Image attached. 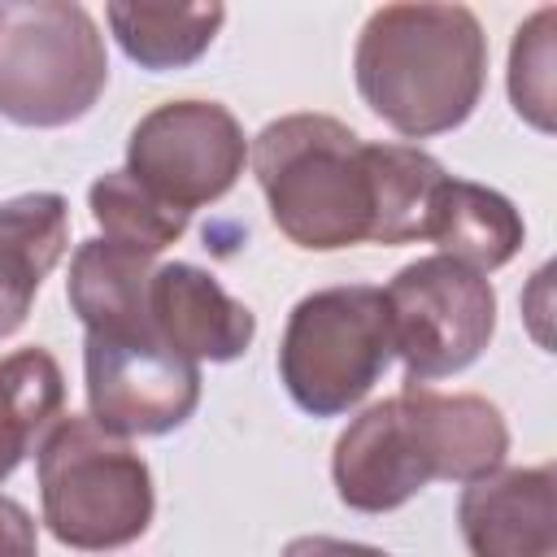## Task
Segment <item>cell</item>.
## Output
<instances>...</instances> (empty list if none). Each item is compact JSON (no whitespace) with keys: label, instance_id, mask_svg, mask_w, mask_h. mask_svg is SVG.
Listing matches in <instances>:
<instances>
[{"label":"cell","instance_id":"cell-18","mask_svg":"<svg viewBox=\"0 0 557 557\" xmlns=\"http://www.w3.org/2000/svg\"><path fill=\"white\" fill-rule=\"evenodd\" d=\"M374 183V226L370 244H413L422 239L435 187L448 178L444 165L409 144H366Z\"/></svg>","mask_w":557,"mask_h":557},{"label":"cell","instance_id":"cell-8","mask_svg":"<svg viewBox=\"0 0 557 557\" xmlns=\"http://www.w3.org/2000/svg\"><path fill=\"white\" fill-rule=\"evenodd\" d=\"M83 374L91 422L122 440L178 431L200 405V366L157 335H87Z\"/></svg>","mask_w":557,"mask_h":557},{"label":"cell","instance_id":"cell-16","mask_svg":"<svg viewBox=\"0 0 557 557\" xmlns=\"http://www.w3.org/2000/svg\"><path fill=\"white\" fill-rule=\"evenodd\" d=\"M122 52L161 74L191 65L226 22L222 4H109L104 9Z\"/></svg>","mask_w":557,"mask_h":557},{"label":"cell","instance_id":"cell-3","mask_svg":"<svg viewBox=\"0 0 557 557\" xmlns=\"http://www.w3.org/2000/svg\"><path fill=\"white\" fill-rule=\"evenodd\" d=\"M39 500L48 531L83 553L135 544L157 509L148 461L91 418H57L39 440Z\"/></svg>","mask_w":557,"mask_h":557},{"label":"cell","instance_id":"cell-4","mask_svg":"<svg viewBox=\"0 0 557 557\" xmlns=\"http://www.w3.org/2000/svg\"><path fill=\"white\" fill-rule=\"evenodd\" d=\"M109 83L104 35L83 4H0V113L17 126H70Z\"/></svg>","mask_w":557,"mask_h":557},{"label":"cell","instance_id":"cell-22","mask_svg":"<svg viewBox=\"0 0 557 557\" xmlns=\"http://www.w3.org/2000/svg\"><path fill=\"white\" fill-rule=\"evenodd\" d=\"M283 557H387L383 548L370 544H352V540H335V535H296Z\"/></svg>","mask_w":557,"mask_h":557},{"label":"cell","instance_id":"cell-13","mask_svg":"<svg viewBox=\"0 0 557 557\" xmlns=\"http://www.w3.org/2000/svg\"><path fill=\"white\" fill-rule=\"evenodd\" d=\"M70 248V205L57 191H26L0 205V339L22 331L44 278Z\"/></svg>","mask_w":557,"mask_h":557},{"label":"cell","instance_id":"cell-7","mask_svg":"<svg viewBox=\"0 0 557 557\" xmlns=\"http://www.w3.org/2000/svg\"><path fill=\"white\" fill-rule=\"evenodd\" d=\"M244 126L218 100H165L126 139V174L183 213L222 200L244 174Z\"/></svg>","mask_w":557,"mask_h":557},{"label":"cell","instance_id":"cell-9","mask_svg":"<svg viewBox=\"0 0 557 557\" xmlns=\"http://www.w3.org/2000/svg\"><path fill=\"white\" fill-rule=\"evenodd\" d=\"M331 479L339 500L361 513L400 509L431 483L400 396H387L348 422L331 453Z\"/></svg>","mask_w":557,"mask_h":557},{"label":"cell","instance_id":"cell-20","mask_svg":"<svg viewBox=\"0 0 557 557\" xmlns=\"http://www.w3.org/2000/svg\"><path fill=\"white\" fill-rule=\"evenodd\" d=\"M553 30L557 9H535L509 48V100L535 131H553Z\"/></svg>","mask_w":557,"mask_h":557},{"label":"cell","instance_id":"cell-21","mask_svg":"<svg viewBox=\"0 0 557 557\" xmlns=\"http://www.w3.org/2000/svg\"><path fill=\"white\" fill-rule=\"evenodd\" d=\"M0 557H39L35 518L13 496H0Z\"/></svg>","mask_w":557,"mask_h":557},{"label":"cell","instance_id":"cell-1","mask_svg":"<svg viewBox=\"0 0 557 557\" xmlns=\"http://www.w3.org/2000/svg\"><path fill=\"white\" fill-rule=\"evenodd\" d=\"M357 91L405 139L461 126L487 83V35L466 4H383L352 52Z\"/></svg>","mask_w":557,"mask_h":557},{"label":"cell","instance_id":"cell-2","mask_svg":"<svg viewBox=\"0 0 557 557\" xmlns=\"http://www.w3.org/2000/svg\"><path fill=\"white\" fill-rule=\"evenodd\" d=\"M252 174L274 226L309 252H335L370 239L374 183L352 126L326 113H287L252 139Z\"/></svg>","mask_w":557,"mask_h":557},{"label":"cell","instance_id":"cell-15","mask_svg":"<svg viewBox=\"0 0 557 557\" xmlns=\"http://www.w3.org/2000/svg\"><path fill=\"white\" fill-rule=\"evenodd\" d=\"M522 235H527V226H522L518 209L500 191L470 183V178H444L431 196L426 226H422V239L440 244L444 257H453L479 274L513 261V252L522 248Z\"/></svg>","mask_w":557,"mask_h":557},{"label":"cell","instance_id":"cell-11","mask_svg":"<svg viewBox=\"0 0 557 557\" xmlns=\"http://www.w3.org/2000/svg\"><path fill=\"white\" fill-rule=\"evenodd\" d=\"M457 527L470 557H553V466L487 470L466 483Z\"/></svg>","mask_w":557,"mask_h":557},{"label":"cell","instance_id":"cell-12","mask_svg":"<svg viewBox=\"0 0 557 557\" xmlns=\"http://www.w3.org/2000/svg\"><path fill=\"white\" fill-rule=\"evenodd\" d=\"M405 418L422 448L431 479L470 483L487 470H500L509 453V426L500 409L470 392H435L426 383H405L400 392Z\"/></svg>","mask_w":557,"mask_h":557},{"label":"cell","instance_id":"cell-17","mask_svg":"<svg viewBox=\"0 0 557 557\" xmlns=\"http://www.w3.org/2000/svg\"><path fill=\"white\" fill-rule=\"evenodd\" d=\"M65 400L61 366L48 348H17L0 357V483L48 435Z\"/></svg>","mask_w":557,"mask_h":557},{"label":"cell","instance_id":"cell-10","mask_svg":"<svg viewBox=\"0 0 557 557\" xmlns=\"http://www.w3.org/2000/svg\"><path fill=\"white\" fill-rule=\"evenodd\" d=\"M148 322L152 335L187 361H235L257 335V318L239 305L209 270L170 261L148 278Z\"/></svg>","mask_w":557,"mask_h":557},{"label":"cell","instance_id":"cell-5","mask_svg":"<svg viewBox=\"0 0 557 557\" xmlns=\"http://www.w3.org/2000/svg\"><path fill=\"white\" fill-rule=\"evenodd\" d=\"M392 357L396 348L383 287H322L296 300V309L287 313L278 379L305 413L335 418L370 396Z\"/></svg>","mask_w":557,"mask_h":557},{"label":"cell","instance_id":"cell-14","mask_svg":"<svg viewBox=\"0 0 557 557\" xmlns=\"http://www.w3.org/2000/svg\"><path fill=\"white\" fill-rule=\"evenodd\" d=\"M152 257L122 248L113 239H83L70 261V309L87 335H152L148 322V278Z\"/></svg>","mask_w":557,"mask_h":557},{"label":"cell","instance_id":"cell-6","mask_svg":"<svg viewBox=\"0 0 557 557\" xmlns=\"http://www.w3.org/2000/svg\"><path fill=\"white\" fill-rule=\"evenodd\" d=\"M392 348L405 361V383H426L479 361L496 331V292L487 274L435 252L409 261L387 287Z\"/></svg>","mask_w":557,"mask_h":557},{"label":"cell","instance_id":"cell-19","mask_svg":"<svg viewBox=\"0 0 557 557\" xmlns=\"http://www.w3.org/2000/svg\"><path fill=\"white\" fill-rule=\"evenodd\" d=\"M87 205H91V218L104 231V239H113L122 248H135L144 257H157L161 248H170L187 231V218H191V213L157 200L126 170L100 174L87 191Z\"/></svg>","mask_w":557,"mask_h":557}]
</instances>
